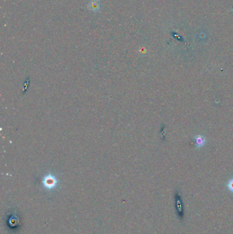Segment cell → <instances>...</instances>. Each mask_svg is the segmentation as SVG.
<instances>
[{
	"label": "cell",
	"mask_w": 233,
	"mask_h": 234,
	"mask_svg": "<svg viewBox=\"0 0 233 234\" xmlns=\"http://www.w3.org/2000/svg\"><path fill=\"white\" fill-rule=\"evenodd\" d=\"M195 140H196V146L198 147H202L204 144L205 143V138L202 136L201 135H198L195 137Z\"/></svg>",
	"instance_id": "obj_2"
},
{
	"label": "cell",
	"mask_w": 233,
	"mask_h": 234,
	"mask_svg": "<svg viewBox=\"0 0 233 234\" xmlns=\"http://www.w3.org/2000/svg\"><path fill=\"white\" fill-rule=\"evenodd\" d=\"M227 186H228V190L230 192L233 193V178L229 181V182L228 183Z\"/></svg>",
	"instance_id": "obj_3"
},
{
	"label": "cell",
	"mask_w": 233,
	"mask_h": 234,
	"mask_svg": "<svg viewBox=\"0 0 233 234\" xmlns=\"http://www.w3.org/2000/svg\"><path fill=\"white\" fill-rule=\"evenodd\" d=\"M88 9L93 12H99L101 10V4L99 0H91L88 5Z\"/></svg>",
	"instance_id": "obj_1"
}]
</instances>
